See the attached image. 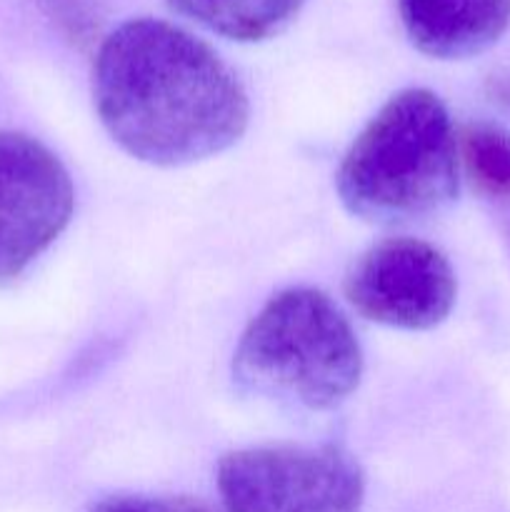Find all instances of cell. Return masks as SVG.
Wrapping results in <instances>:
<instances>
[{"mask_svg": "<svg viewBox=\"0 0 510 512\" xmlns=\"http://www.w3.org/2000/svg\"><path fill=\"white\" fill-rule=\"evenodd\" d=\"M335 185L350 213L378 225L410 223L453 203L458 133L443 100L425 88L393 95L353 140Z\"/></svg>", "mask_w": 510, "mask_h": 512, "instance_id": "cell-2", "label": "cell"}, {"mask_svg": "<svg viewBox=\"0 0 510 512\" xmlns=\"http://www.w3.org/2000/svg\"><path fill=\"white\" fill-rule=\"evenodd\" d=\"M225 512H360L365 478L338 445L235 450L218 463Z\"/></svg>", "mask_w": 510, "mask_h": 512, "instance_id": "cell-4", "label": "cell"}, {"mask_svg": "<svg viewBox=\"0 0 510 512\" xmlns=\"http://www.w3.org/2000/svg\"><path fill=\"white\" fill-rule=\"evenodd\" d=\"M75 208L65 165L43 143L0 130V285L18 280L60 233Z\"/></svg>", "mask_w": 510, "mask_h": 512, "instance_id": "cell-5", "label": "cell"}, {"mask_svg": "<svg viewBox=\"0 0 510 512\" xmlns=\"http://www.w3.org/2000/svg\"><path fill=\"white\" fill-rule=\"evenodd\" d=\"M93 100L110 138L160 168L198 163L243 138V83L205 40L158 18L118 25L100 43Z\"/></svg>", "mask_w": 510, "mask_h": 512, "instance_id": "cell-1", "label": "cell"}, {"mask_svg": "<svg viewBox=\"0 0 510 512\" xmlns=\"http://www.w3.org/2000/svg\"><path fill=\"white\" fill-rule=\"evenodd\" d=\"M93 512H218L213 505L188 495H115Z\"/></svg>", "mask_w": 510, "mask_h": 512, "instance_id": "cell-10", "label": "cell"}, {"mask_svg": "<svg viewBox=\"0 0 510 512\" xmlns=\"http://www.w3.org/2000/svg\"><path fill=\"white\" fill-rule=\"evenodd\" d=\"M343 290L350 305L373 323L430 330L453 310L458 280L435 245L388 238L353 260Z\"/></svg>", "mask_w": 510, "mask_h": 512, "instance_id": "cell-6", "label": "cell"}, {"mask_svg": "<svg viewBox=\"0 0 510 512\" xmlns=\"http://www.w3.org/2000/svg\"><path fill=\"white\" fill-rule=\"evenodd\" d=\"M175 13L238 43H260L283 33L305 0H165Z\"/></svg>", "mask_w": 510, "mask_h": 512, "instance_id": "cell-8", "label": "cell"}, {"mask_svg": "<svg viewBox=\"0 0 510 512\" xmlns=\"http://www.w3.org/2000/svg\"><path fill=\"white\" fill-rule=\"evenodd\" d=\"M460 175L470 180L483 198L510 200V130L478 120L458 133Z\"/></svg>", "mask_w": 510, "mask_h": 512, "instance_id": "cell-9", "label": "cell"}, {"mask_svg": "<svg viewBox=\"0 0 510 512\" xmlns=\"http://www.w3.org/2000/svg\"><path fill=\"white\" fill-rule=\"evenodd\" d=\"M233 375L253 393L328 410L358 388L363 350L328 295L290 288L250 320L235 350Z\"/></svg>", "mask_w": 510, "mask_h": 512, "instance_id": "cell-3", "label": "cell"}, {"mask_svg": "<svg viewBox=\"0 0 510 512\" xmlns=\"http://www.w3.org/2000/svg\"><path fill=\"white\" fill-rule=\"evenodd\" d=\"M410 43L438 60H463L498 43L510 25V0H398Z\"/></svg>", "mask_w": 510, "mask_h": 512, "instance_id": "cell-7", "label": "cell"}]
</instances>
